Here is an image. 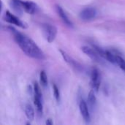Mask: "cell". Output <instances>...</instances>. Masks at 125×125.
<instances>
[{
  "label": "cell",
  "mask_w": 125,
  "mask_h": 125,
  "mask_svg": "<svg viewBox=\"0 0 125 125\" xmlns=\"http://www.w3.org/2000/svg\"><path fill=\"white\" fill-rule=\"evenodd\" d=\"M116 62H117V65L119 66V67L125 73V59H124L122 57H121L119 55L117 54Z\"/></svg>",
  "instance_id": "2e32d148"
},
{
  "label": "cell",
  "mask_w": 125,
  "mask_h": 125,
  "mask_svg": "<svg viewBox=\"0 0 125 125\" xmlns=\"http://www.w3.org/2000/svg\"><path fill=\"white\" fill-rule=\"evenodd\" d=\"M56 12L58 13V15H59L60 18L62 19V21L69 27H73V22L70 21V19L68 18V16L67 15V14L65 13V12L64 11V10L62 9V7H60L59 5H56Z\"/></svg>",
  "instance_id": "8fae6325"
},
{
  "label": "cell",
  "mask_w": 125,
  "mask_h": 125,
  "mask_svg": "<svg viewBox=\"0 0 125 125\" xmlns=\"http://www.w3.org/2000/svg\"><path fill=\"white\" fill-rule=\"evenodd\" d=\"M53 94H54V97L56 99V100L59 103L60 100H61V97H60V92L59 90V88L54 84L53 86Z\"/></svg>",
  "instance_id": "e0dca14e"
},
{
  "label": "cell",
  "mask_w": 125,
  "mask_h": 125,
  "mask_svg": "<svg viewBox=\"0 0 125 125\" xmlns=\"http://www.w3.org/2000/svg\"><path fill=\"white\" fill-rule=\"evenodd\" d=\"M4 19L6 22L12 25H15L21 28H24V29L26 28V24L24 22H23L16 15H13L8 10L5 12V14L4 15Z\"/></svg>",
  "instance_id": "8992f818"
},
{
  "label": "cell",
  "mask_w": 125,
  "mask_h": 125,
  "mask_svg": "<svg viewBox=\"0 0 125 125\" xmlns=\"http://www.w3.org/2000/svg\"><path fill=\"white\" fill-rule=\"evenodd\" d=\"M88 104L92 110H93V108H94L97 105V99L94 93V90L91 91L88 95Z\"/></svg>",
  "instance_id": "4fadbf2b"
},
{
  "label": "cell",
  "mask_w": 125,
  "mask_h": 125,
  "mask_svg": "<svg viewBox=\"0 0 125 125\" xmlns=\"http://www.w3.org/2000/svg\"><path fill=\"white\" fill-rule=\"evenodd\" d=\"M23 7L25 12L31 15L37 13L39 10L37 4L31 1H23Z\"/></svg>",
  "instance_id": "30bf717a"
},
{
  "label": "cell",
  "mask_w": 125,
  "mask_h": 125,
  "mask_svg": "<svg viewBox=\"0 0 125 125\" xmlns=\"http://www.w3.org/2000/svg\"><path fill=\"white\" fill-rule=\"evenodd\" d=\"M101 83V75L97 69H93L91 73V86L94 92H98Z\"/></svg>",
  "instance_id": "ba28073f"
},
{
  "label": "cell",
  "mask_w": 125,
  "mask_h": 125,
  "mask_svg": "<svg viewBox=\"0 0 125 125\" xmlns=\"http://www.w3.org/2000/svg\"><path fill=\"white\" fill-rule=\"evenodd\" d=\"M79 109H80L81 114L84 122L86 124L90 123L91 116L89 114V108H88L86 103L83 100H81L79 103Z\"/></svg>",
  "instance_id": "9c48e42d"
},
{
  "label": "cell",
  "mask_w": 125,
  "mask_h": 125,
  "mask_svg": "<svg viewBox=\"0 0 125 125\" xmlns=\"http://www.w3.org/2000/svg\"><path fill=\"white\" fill-rule=\"evenodd\" d=\"M82 51L87 55L92 60H93L94 62L99 63V64H105V60L103 56H101L100 55V53L92 47H89V46H83L81 48Z\"/></svg>",
  "instance_id": "277c9868"
},
{
  "label": "cell",
  "mask_w": 125,
  "mask_h": 125,
  "mask_svg": "<svg viewBox=\"0 0 125 125\" xmlns=\"http://www.w3.org/2000/svg\"><path fill=\"white\" fill-rule=\"evenodd\" d=\"M8 29L13 34L15 42L26 56L38 60H43L45 59V56L42 51L31 38L19 32L13 27L9 26Z\"/></svg>",
  "instance_id": "6da1fadb"
},
{
  "label": "cell",
  "mask_w": 125,
  "mask_h": 125,
  "mask_svg": "<svg viewBox=\"0 0 125 125\" xmlns=\"http://www.w3.org/2000/svg\"><path fill=\"white\" fill-rule=\"evenodd\" d=\"M40 83L42 86L45 87L48 85V78H47V75L46 73L44 70H42L40 72Z\"/></svg>",
  "instance_id": "9a60e30c"
},
{
  "label": "cell",
  "mask_w": 125,
  "mask_h": 125,
  "mask_svg": "<svg viewBox=\"0 0 125 125\" xmlns=\"http://www.w3.org/2000/svg\"><path fill=\"white\" fill-rule=\"evenodd\" d=\"M60 53H61L64 60L67 63V64L70 67H71L75 71H78V72L83 71V67L78 62H76L75 59H73L69 54H67L65 51H64L62 50H60Z\"/></svg>",
  "instance_id": "52a82bcc"
},
{
  "label": "cell",
  "mask_w": 125,
  "mask_h": 125,
  "mask_svg": "<svg viewBox=\"0 0 125 125\" xmlns=\"http://www.w3.org/2000/svg\"><path fill=\"white\" fill-rule=\"evenodd\" d=\"M10 5L11 8L18 14H21L23 10V1L22 0H10Z\"/></svg>",
  "instance_id": "7c38bea8"
},
{
  "label": "cell",
  "mask_w": 125,
  "mask_h": 125,
  "mask_svg": "<svg viewBox=\"0 0 125 125\" xmlns=\"http://www.w3.org/2000/svg\"><path fill=\"white\" fill-rule=\"evenodd\" d=\"M46 125H52L53 124V122L51 121V119H48L47 121H46Z\"/></svg>",
  "instance_id": "ac0fdd59"
},
{
  "label": "cell",
  "mask_w": 125,
  "mask_h": 125,
  "mask_svg": "<svg viewBox=\"0 0 125 125\" xmlns=\"http://www.w3.org/2000/svg\"><path fill=\"white\" fill-rule=\"evenodd\" d=\"M97 13V10L94 7H88L81 10L79 14V18L83 21H89L95 18Z\"/></svg>",
  "instance_id": "5b68a950"
},
{
  "label": "cell",
  "mask_w": 125,
  "mask_h": 125,
  "mask_svg": "<svg viewBox=\"0 0 125 125\" xmlns=\"http://www.w3.org/2000/svg\"><path fill=\"white\" fill-rule=\"evenodd\" d=\"M25 114H26V117L28 118L29 120H31V121L34 120L35 114H34V108L31 107V105L28 104V105H26V107H25Z\"/></svg>",
  "instance_id": "5bb4252c"
},
{
  "label": "cell",
  "mask_w": 125,
  "mask_h": 125,
  "mask_svg": "<svg viewBox=\"0 0 125 125\" xmlns=\"http://www.w3.org/2000/svg\"><path fill=\"white\" fill-rule=\"evenodd\" d=\"M34 104L37 108L38 115L42 116L43 112V103H42V95L37 83H34Z\"/></svg>",
  "instance_id": "7a4b0ae2"
},
{
  "label": "cell",
  "mask_w": 125,
  "mask_h": 125,
  "mask_svg": "<svg viewBox=\"0 0 125 125\" xmlns=\"http://www.w3.org/2000/svg\"><path fill=\"white\" fill-rule=\"evenodd\" d=\"M42 31L45 39L48 42L51 43L54 41L57 35V28L55 26L49 23H43L42 24Z\"/></svg>",
  "instance_id": "3957f363"
}]
</instances>
